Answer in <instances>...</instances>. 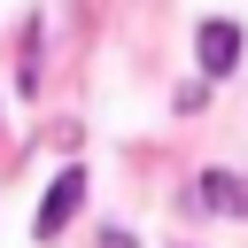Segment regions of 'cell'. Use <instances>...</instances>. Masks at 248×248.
Returning <instances> with one entry per match:
<instances>
[{
    "mask_svg": "<svg viewBox=\"0 0 248 248\" xmlns=\"http://www.w3.org/2000/svg\"><path fill=\"white\" fill-rule=\"evenodd\" d=\"M78 202H85V170L70 163V170H54V186H46V202H39V217H31V240H62V225L78 217Z\"/></svg>",
    "mask_w": 248,
    "mask_h": 248,
    "instance_id": "6da1fadb",
    "label": "cell"
},
{
    "mask_svg": "<svg viewBox=\"0 0 248 248\" xmlns=\"http://www.w3.org/2000/svg\"><path fill=\"white\" fill-rule=\"evenodd\" d=\"M202 209L248 217V170H209V178H202Z\"/></svg>",
    "mask_w": 248,
    "mask_h": 248,
    "instance_id": "7a4b0ae2",
    "label": "cell"
},
{
    "mask_svg": "<svg viewBox=\"0 0 248 248\" xmlns=\"http://www.w3.org/2000/svg\"><path fill=\"white\" fill-rule=\"evenodd\" d=\"M101 248H140V240H132V232H116V225H108V232H101Z\"/></svg>",
    "mask_w": 248,
    "mask_h": 248,
    "instance_id": "277c9868",
    "label": "cell"
},
{
    "mask_svg": "<svg viewBox=\"0 0 248 248\" xmlns=\"http://www.w3.org/2000/svg\"><path fill=\"white\" fill-rule=\"evenodd\" d=\"M232 62H240V23H202V70L225 78Z\"/></svg>",
    "mask_w": 248,
    "mask_h": 248,
    "instance_id": "3957f363",
    "label": "cell"
}]
</instances>
